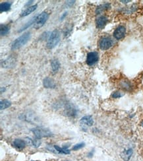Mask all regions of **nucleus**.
I'll return each instance as SVG.
<instances>
[{
    "mask_svg": "<svg viewBox=\"0 0 143 161\" xmlns=\"http://www.w3.org/2000/svg\"><path fill=\"white\" fill-rule=\"evenodd\" d=\"M60 63L57 59H53L51 61V67L52 71L54 73H57L60 68Z\"/></svg>",
    "mask_w": 143,
    "mask_h": 161,
    "instance_id": "ddd939ff",
    "label": "nucleus"
},
{
    "mask_svg": "<svg viewBox=\"0 0 143 161\" xmlns=\"http://www.w3.org/2000/svg\"><path fill=\"white\" fill-rule=\"evenodd\" d=\"M10 28L9 26L7 25H1V28H0V32H1V35L5 36L9 32Z\"/></svg>",
    "mask_w": 143,
    "mask_h": 161,
    "instance_id": "aec40b11",
    "label": "nucleus"
},
{
    "mask_svg": "<svg viewBox=\"0 0 143 161\" xmlns=\"http://www.w3.org/2000/svg\"><path fill=\"white\" fill-rule=\"evenodd\" d=\"M15 59L12 57H10L9 58H7V60H5V61L2 62V66L3 67H13V66L15 65Z\"/></svg>",
    "mask_w": 143,
    "mask_h": 161,
    "instance_id": "4468645a",
    "label": "nucleus"
},
{
    "mask_svg": "<svg viewBox=\"0 0 143 161\" xmlns=\"http://www.w3.org/2000/svg\"><path fill=\"white\" fill-rule=\"evenodd\" d=\"M113 45V41L109 37H102L99 41V47L100 49L106 50Z\"/></svg>",
    "mask_w": 143,
    "mask_h": 161,
    "instance_id": "39448f33",
    "label": "nucleus"
},
{
    "mask_svg": "<svg viewBox=\"0 0 143 161\" xmlns=\"http://www.w3.org/2000/svg\"><path fill=\"white\" fill-rule=\"evenodd\" d=\"M11 105V103L8 100H3L0 102V108H1V110L6 109L10 107Z\"/></svg>",
    "mask_w": 143,
    "mask_h": 161,
    "instance_id": "6ab92c4d",
    "label": "nucleus"
},
{
    "mask_svg": "<svg viewBox=\"0 0 143 161\" xmlns=\"http://www.w3.org/2000/svg\"><path fill=\"white\" fill-rule=\"evenodd\" d=\"M99 60L98 53L96 52H91L88 53L87 56V63L89 66H94Z\"/></svg>",
    "mask_w": 143,
    "mask_h": 161,
    "instance_id": "423d86ee",
    "label": "nucleus"
},
{
    "mask_svg": "<svg viewBox=\"0 0 143 161\" xmlns=\"http://www.w3.org/2000/svg\"><path fill=\"white\" fill-rule=\"evenodd\" d=\"M30 37H31V33L30 32H26V33H24L23 34L18 37L17 39H15L12 42L11 46V50H16L19 49L20 48H22L29 41V40L30 39Z\"/></svg>",
    "mask_w": 143,
    "mask_h": 161,
    "instance_id": "f257e3e1",
    "label": "nucleus"
},
{
    "mask_svg": "<svg viewBox=\"0 0 143 161\" xmlns=\"http://www.w3.org/2000/svg\"><path fill=\"white\" fill-rule=\"evenodd\" d=\"M94 123V120L91 116H85L82 117L80 120V124L83 127L92 126Z\"/></svg>",
    "mask_w": 143,
    "mask_h": 161,
    "instance_id": "6e6552de",
    "label": "nucleus"
},
{
    "mask_svg": "<svg viewBox=\"0 0 143 161\" xmlns=\"http://www.w3.org/2000/svg\"><path fill=\"white\" fill-rule=\"evenodd\" d=\"M67 15V12H64V13H63L62 14V15H61V18H60V20L62 21V20L64 19V18L66 17Z\"/></svg>",
    "mask_w": 143,
    "mask_h": 161,
    "instance_id": "b1692460",
    "label": "nucleus"
},
{
    "mask_svg": "<svg viewBox=\"0 0 143 161\" xmlns=\"http://www.w3.org/2000/svg\"><path fill=\"white\" fill-rule=\"evenodd\" d=\"M37 7H38V5H37L36 4L34 5H32V6L28 7L26 9H25L23 12H22V13H20V17H26V16H28L30 13L34 12V11L37 9Z\"/></svg>",
    "mask_w": 143,
    "mask_h": 161,
    "instance_id": "9b49d317",
    "label": "nucleus"
},
{
    "mask_svg": "<svg viewBox=\"0 0 143 161\" xmlns=\"http://www.w3.org/2000/svg\"><path fill=\"white\" fill-rule=\"evenodd\" d=\"M49 13H47L46 12H43L40 14L36 15L35 22L34 23V28L36 29H38L42 27L47 22V19H49Z\"/></svg>",
    "mask_w": 143,
    "mask_h": 161,
    "instance_id": "7ed1b4c3",
    "label": "nucleus"
},
{
    "mask_svg": "<svg viewBox=\"0 0 143 161\" xmlns=\"http://www.w3.org/2000/svg\"><path fill=\"white\" fill-rule=\"evenodd\" d=\"M11 6V3L10 2H3L0 4V12H6L9 11Z\"/></svg>",
    "mask_w": 143,
    "mask_h": 161,
    "instance_id": "dca6fc26",
    "label": "nucleus"
},
{
    "mask_svg": "<svg viewBox=\"0 0 143 161\" xmlns=\"http://www.w3.org/2000/svg\"><path fill=\"white\" fill-rule=\"evenodd\" d=\"M84 145H85V144H84V143H78L77 145H74V147H73V151H77V150H79L81 149V148L84 147Z\"/></svg>",
    "mask_w": 143,
    "mask_h": 161,
    "instance_id": "412c9836",
    "label": "nucleus"
},
{
    "mask_svg": "<svg viewBox=\"0 0 143 161\" xmlns=\"http://www.w3.org/2000/svg\"><path fill=\"white\" fill-rule=\"evenodd\" d=\"M123 95V94H122L120 92H115L112 94V97L117 99V98H120L121 96H122Z\"/></svg>",
    "mask_w": 143,
    "mask_h": 161,
    "instance_id": "4be33fe9",
    "label": "nucleus"
},
{
    "mask_svg": "<svg viewBox=\"0 0 143 161\" xmlns=\"http://www.w3.org/2000/svg\"><path fill=\"white\" fill-rule=\"evenodd\" d=\"M108 22V19L105 16H100L96 20V25L97 28L103 29Z\"/></svg>",
    "mask_w": 143,
    "mask_h": 161,
    "instance_id": "9d476101",
    "label": "nucleus"
},
{
    "mask_svg": "<svg viewBox=\"0 0 143 161\" xmlns=\"http://www.w3.org/2000/svg\"><path fill=\"white\" fill-rule=\"evenodd\" d=\"M60 32L57 29H55L53 30L50 34V36L48 37L47 40L46 46L48 49L51 50L54 48L60 41Z\"/></svg>",
    "mask_w": 143,
    "mask_h": 161,
    "instance_id": "f03ea898",
    "label": "nucleus"
},
{
    "mask_svg": "<svg viewBox=\"0 0 143 161\" xmlns=\"http://www.w3.org/2000/svg\"><path fill=\"white\" fill-rule=\"evenodd\" d=\"M13 145L19 150H23L26 147V143L25 141L22 140V139H16L13 141Z\"/></svg>",
    "mask_w": 143,
    "mask_h": 161,
    "instance_id": "f8f14e48",
    "label": "nucleus"
},
{
    "mask_svg": "<svg viewBox=\"0 0 143 161\" xmlns=\"http://www.w3.org/2000/svg\"><path fill=\"white\" fill-rule=\"evenodd\" d=\"M43 85L46 89H54L56 87V83L54 79L47 77L43 80Z\"/></svg>",
    "mask_w": 143,
    "mask_h": 161,
    "instance_id": "1a4fd4ad",
    "label": "nucleus"
},
{
    "mask_svg": "<svg viewBox=\"0 0 143 161\" xmlns=\"http://www.w3.org/2000/svg\"><path fill=\"white\" fill-rule=\"evenodd\" d=\"M126 29L123 26H119L116 29L114 33V36L117 40H121L125 35Z\"/></svg>",
    "mask_w": 143,
    "mask_h": 161,
    "instance_id": "0eeeda50",
    "label": "nucleus"
},
{
    "mask_svg": "<svg viewBox=\"0 0 143 161\" xmlns=\"http://www.w3.org/2000/svg\"><path fill=\"white\" fill-rule=\"evenodd\" d=\"M132 154H133V150L131 149H129L128 150H127V151H125L121 153V158H122L125 161H128L131 159Z\"/></svg>",
    "mask_w": 143,
    "mask_h": 161,
    "instance_id": "2eb2a0df",
    "label": "nucleus"
},
{
    "mask_svg": "<svg viewBox=\"0 0 143 161\" xmlns=\"http://www.w3.org/2000/svg\"><path fill=\"white\" fill-rule=\"evenodd\" d=\"M141 126L143 127V121L142 122V123H141Z\"/></svg>",
    "mask_w": 143,
    "mask_h": 161,
    "instance_id": "393cba45",
    "label": "nucleus"
},
{
    "mask_svg": "<svg viewBox=\"0 0 143 161\" xmlns=\"http://www.w3.org/2000/svg\"><path fill=\"white\" fill-rule=\"evenodd\" d=\"M40 144H41V142L38 140V139H36V140H33V145L35 147H38Z\"/></svg>",
    "mask_w": 143,
    "mask_h": 161,
    "instance_id": "5701e85b",
    "label": "nucleus"
},
{
    "mask_svg": "<svg viewBox=\"0 0 143 161\" xmlns=\"http://www.w3.org/2000/svg\"><path fill=\"white\" fill-rule=\"evenodd\" d=\"M54 149L56 150L57 152H59L60 153H63V154H68L70 153V151L66 147L61 148L58 145H54Z\"/></svg>",
    "mask_w": 143,
    "mask_h": 161,
    "instance_id": "a211bd4d",
    "label": "nucleus"
},
{
    "mask_svg": "<svg viewBox=\"0 0 143 161\" xmlns=\"http://www.w3.org/2000/svg\"><path fill=\"white\" fill-rule=\"evenodd\" d=\"M31 131L34 133V135L36 139H41L42 137H51L52 136L51 132L48 129L42 128V127H36L32 129Z\"/></svg>",
    "mask_w": 143,
    "mask_h": 161,
    "instance_id": "20e7f679",
    "label": "nucleus"
},
{
    "mask_svg": "<svg viewBox=\"0 0 143 161\" xmlns=\"http://www.w3.org/2000/svg\"><path fill=\"white\" fill-rule=\"evenodd\" d=\"M36 16H34V17H33L30 20H29L27 23H26V24H25V25L23 26L22 28H21L18 32L19 33H21V32H23V31H24L25 30H26V29H28L29 26H30L32 25H34V22H35V19H36Z\"/></svg>",
    "mask_w": 143,
    "mask_h": 161,
    "instance_id": "f3484780",
    "label": "nucleus"
}]
</instances>
